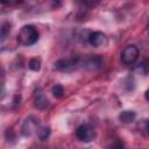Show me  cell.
I'll use <instances>...</instances> for the list:
<instances>
[{"mask_svg":"<svg viewBox=\"0 0 149 149\" xmlns=\"http://www.w3.org/2000/svg\"><path fill=\"white\" fill-rule=\"evenodd\" d=\"M52 94H54L55 98H61V97H63V94H64V87H63L62 85H59V84L55 85V86L52 87Z\"/></svg>","mask_w":149,"mask_h":149,"instance_id":"2e32d148","label":"cell"},{"mask_svg":"<svg viewBox=\"0 0 149 149\" xmlns=\"http://www.w3.org/2000/svg\"><path fill=\"white\" fill-rule=\"evenodd\" d=\"M5 137H6V140H7L8 142H14L15 139H16L15 133H14V130H13L12 128H7V129H6V132H5Z\"/></svg>","mask_w":149,"mask_h":149,"instance_id":"e0dca14e","label":"cell"},{"mask_svg":"<svg viewBox=\"0 0 149 149\" xmlns=\"http://www.w3.org/2000/svg\"><path fill=\"white\" fill-rule=\"evenodd\" d=\"M87 42L90 43V45L98 48V47H105L108 42V38L101 31H92L88 33L87 35Z\"/></svg>","mask_w":149,"mask_h":149,"instance_id":"52a82bcc","label":"cell"},{"mask_svg":"<svg viewBox=\"0 0 149 149\" xmlns=\"http://www.w3.org/2000/svg\"><path fill=\"white\" fill-rule=\"evenodd\" d=\"M38 31L34 26H24L20 29L17 34V42L21 45H33L38 41Z\"/></svg>","mask_w":149,"mask_h":149,"instance_id":"6da1fadb","label":"cell"},{"mask_svg":"<svg viewBox=\"0 0 149 149\" xmlns=\"http://www.w3.org/2000/svg\"><path fill=\"white\" fill-rule=\"evenodd\" d=\"M37 127H38V120L35 116H29L23 121V125L21 127V133L26 137L31 136L35 132H37Z\"/></svg>","mask_w":149,"mask_h":149,"instance_id":"8992f818","label":"cell"},{"mask_svg":"<svg viewBox=\"0 0 149 149\" xmlns=\"http://www.w3.org/2000/svg\"><path fill=\"white\" fill-rule=\"evenodd\" d=\"M134 72L136 74H141V76L148 74V72H149V61H142V62H140L134 68Z\"/></svg>","mask_w":149,"mask_h":149,"instance_id":"30bf717a","label":"cell"},{"mask_svg":"<svg viewBox=\"0 0 149 149\" xmlns=\"http://www.w3.org/2000/svg\"><path fill=\"white\" fill-rule=\"evenodd\" d=\"M48 105H49V100L45 98V95L42 92L35 93V95H34V106L37 109H44V108L48 107Z\"/></svg>","mask_w":149,"mask_h":149,"instance_id":"ba28073f","label":"cell"},{"mask_svg":"<svg viewBox=\"0 0 149 149\" xmlns=\"http://www.w3.org/2000/svg\"><path fill=\"white\" fill-rule=\"evenodd\" d=\"M76 136L81 142H91L95 137V132L92 128V126L87 123H83L76 129Z\"/></svg>","mask_w":149,"mask_h":149,"instance_id":"277c9868","label":"cell"},{"mask_svg":"<svg viewBox=\"0 0 149 149\" xmlns=\"http://www.w3.org/2000/svg\"><path fill=\"white\" fill-rule=\"evenodd\" d=\"M106 149H125V143L120 139H115L107 146Z\"/></svg>","mask_w":149,"mask_h":149,"instance_id":"9a60e30c","label":"cell"},{"mask_svg":"<svg viewBox=\"0 0 149 149\" xmlns=\"http://www.w3.org/2000/svg\"><path fill=\"white\" fill-rule=\"evenodd\" d=\"M136 118V113L132 109H125L119 114V120L122 123H130L135 120Z\"/></svg>","mask_w":149,"mask_h":149,"instance_id":"9c48e42d","label":"cell"},{"mask_svg":"<svg viewBox=\"0 0 149 149\" xmlns=\"http://www.w3.org/2000/svg\"><path fill=\"white\" fill-rule=\"evenodd\" d=\"M50 133H51L50 127H47V126H45V127H42V128H40V129H38L37 135H38V139H40V140L44 141V140H47V139L49 137Z\"/></svg>","mask_w":149,"mask_h":149,"instance_id":"5bb4252c","label":"cell"},{"mask_svg":"<svg viewBox=\"0 0 149 149\" xmlns=\"http://www.w3.org/2000/svg\"><path fill=\"white\" fill-rule=\"evenodd\" d=\"M80 68V57L76 58H62L55 62V69L58 71H70L73 69Z\"/></svg>","mask_w":149,"mask_h":149,"instance_id":"5b68a950","label":"cell"},{"mask_svg":"<svg viewBox=\"0 0 149 149\" xmlns=\"http://www.w3.org/2000/svg\"><path fill=\"white\" fill-rule=\"evenodd\" d=\"M139 55H140V52H139L137 47L130 44V45L125 47V49H123L122 52H121L120 58H121V62H122L125 65H133V64L137 61Z\"/></svg>","mask_w":149,"mask_h":149,"instance_id":"7a4b0ae2","label":"cell"},{"mask_svg":"<svg viewBox=\"0 0 149 149\" xmlns=\"http://www.w3.org/2000/svg\"><path fill=\"white\" fill-rule=\"evenodd\" d=\"M144 98H146V100H148V101H149V90H147V91H146V93H144Z\"/></svg>","mask_w":149,"mask_h":149,"instance_id":"ac0fdd59","label":"cell"},{"mask_svg":"<svg viewBox=\"0 0 149 149\" xmlns=\"http://www.w3.org/2000/svg\"><path fill=\"white\" fill-rule=\"evenodd\" d=\"M9 33H10V24L8 23V22H5V23H2V26H1V28H0V41L1 42H3L6 38H7V36L9 35Z\"/></svg>","mask_w":149,"mask_h":149,"instance_id":"7c38bea8","label":"cell"},{"mask_svg":"<svg viewBox=\"0 0 149 149\" xmlns=\"http://www.w3.org/2000/svg\"><path fill=\"white\" fill-rule=\"evenodd\" d=\"M137 128H139V132H140L143 136L149 137V120H148V119H144V120L140 121Z\"/></svg>","mask_w":149,"mask_h":149,"instance_id":"8fae6325","label":"cell"},{"mask_svg":"<svg viewBox=\"0 0 149 149\" xmlns=\"http://www.w3.org/2000/svg\"><path fill=\"white\" fill-rule=\"evenodd\" d=\"M147 29H148V31H149V22H148V24H147Z\"/></svg>","mask_w":149,"mask_h":149,"instance_id":"d6986e66","label":"cell"},{"mask_svg":"<svg viewBox=\"0 0 149 149\" xmlns=\"http://www.w3.org/2000/svg\"><path fill=\"white\" fill-rule=\"evenodd\" d=\"M102 57L100 55H88L85 57H80V68H85L88 70H97L102 66Z\"/></svg>","mask_w":149,"mask_h":149,"instance_id":"3957f363","label":"cell"},{"mask_svg":"<svg viewBox=\"0 0 149 149\" xmlns=\"http://www.w3.org/2000/svg\"><path fill=\"white\" fill-rule=\"evenodd\" d=\"M28 68L31 71H38L41 69V61L38 58H30L28 62Z\"/></svg>","mask_w":149,"mask_h":149,"instance_id":"4fadbf2b","label":"cell"}]
</instances>
